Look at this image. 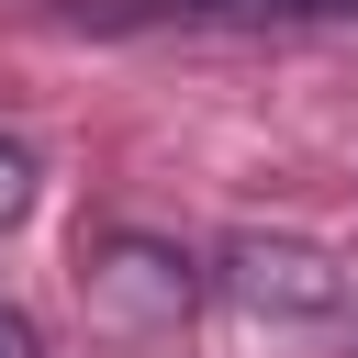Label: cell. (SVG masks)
<instances>
[{
  "label": "cell",
  "instance_id": "4",
  "mask_svg": "<svg viewBox=\"0 0 358 358\" xmlns=\"http://www.w3.org/2000/svg\"><path fill=\"white\" fill-rule=\"evenodd\" d=\"M0 358H45V336H34V324H22L11 302H0Z\"/></svg>",
  "mask_w": 358,
  "mask_h": 358
},
{
  "label": "cell",
  "instance_id": "3",
  "mask_svg": "<svg viewBox=\"0 0 358 358\" xmlns=\"http://www.w3.org/2000/svg\"><path fill=\"white\" fill-rule=\"evenodd\" d=\"M34 201H45V157H34V134L0 123V224H22Z\"/></svg>",
  "mask_w": 358,
  "mask_h": 358
},
{
  "label": "cell",
  "instance_id": "1",
  "mask_svg": "<svg viewBox=\"0 0 358 358\" xmlns=\"http://www.w3.org/2000/svg\"><path fill=\"white\" fill-rule=\"evenodd\" d=\"M201 291H213V268H201L179 235L112 224V235L78 246V313H90V336H112V347H157V336H179V324L201 313Z\"/></svg>",
  "mask_w": 358,
  "mask_h": 358
},
{
  "label": "cell",
  "instance_id": "2",
  "mask_svg": "<svg viewBox=\"0 0 358 358\" xmlns=\"http://www.w3.org/2000/svg\"><path fill=\"white\" fill-rule=\"evenodd\" d=\"M213 291L268 313V324H347L358 313V268L336 246H313V235H235L213 257Z\"/></svg>",
  "mask_w": 358,
  "mask_h": 358
}]
</instances>
